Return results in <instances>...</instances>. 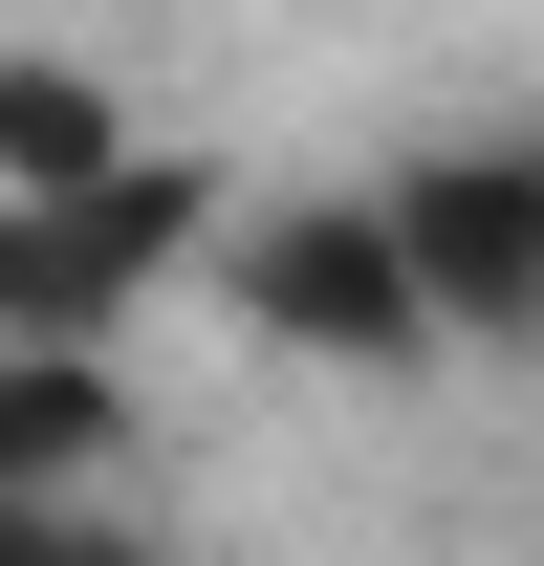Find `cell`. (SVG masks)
Returning a JSON list of instances; mask_svg holds the SVG:
<instances>
[{
    "label": "cell",
    "mask_w": 544,
    "mask_h": 566,
    "mask_svg": "<svg viewBox=\"0 0 544 566\" xmlns=\"http://www.w3.org/2000/svg\"><path fill=\"white\" fill-rule=\"evenodd\" d=\"M218 262V153L153 132L132 175L87 197H0V349H66V370H132V327Z\"/></svg>",
    "instance_id": "obj_1"
},
{
    "label": "cell",
    "mask_w": 544,
    "mask_h": 566,
    "mask_svg": "<svg viewBox=\"0 0 544 566\" xmlns=\"http://www.w3.org/2000/svg\"><path fill=\"white\" fill-rule=\"evenodd\" d=\"M218 305L262 327V349H305V370H436V305H414V262H393V197L370 175H305V197H218Z\"/></svg>",
    "instance_id": "obj_2"
},
{
    "label": "cell",
    "mask_w": 544,
    "mask_h": 566,
    "mask_svg": "<svg viewBox=\"0 0 544 566\" xmlns=\"http://www.w3.org/2000/svg\"><path fill=\"white\" fill-rule=\"evenodd\" d=\"M370 197H393V262L436 305V349H544V132H436Z\"/></svg>",
    "instance_id": "obj_3"
},
{
    "label": "cell",
    "mask_w": 544,
    "mask_h": 566,
    "mask_svg": "<svg viewBox=\"0 0 544 566\" xmlns=\"http://www.w3.org/2000/svg\"><path fill=\"white\" fill-rule=\"evenodd\" d=\"M132 87L66 66V44H0V197H87V175H132Z\"/></svg>",
    "instance_id": "obj_4"
},
{
    "label": "cell",
    "mask_w": 544,
    "mask_h": 566,
    "mask_svg": "<svg viewBox=\"0 0 544 566\" xmlns=\"http://www.w3.org/2000/svg\"><path fill=\"white\" fill-rule=\"evenodd\" d=\"M109 458H132V370L0 349V501H109Z\"/></svg>",
    "instance_id": "obj_5"
},
{
    "label": "cell",
    "mask_w": 544,
    "mask_h": 566,
    "mask_svg": "<svg viewBox=\"0 0 544 566\" xmlns=\"http://www.w3.org/2000/svg\"><path fill=\"white\" fill-rule=\"evenodd\" d=\"M0 566H153L132 501H0Z\"/></svg>",
    "instance_id": "obj_6"
}]
</instances>
